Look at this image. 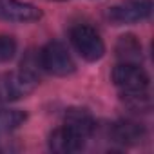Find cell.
Returning <instances> with one entry per match:
<instances>
[{"label": "cell", "mask_w": 154, "mask_h": 154, "mask_svg": "<svg viewBox=\"0 0 154 154\" xmlns=\"http://www.w3.org/2000/svg\"><path fill=\"white\" fill-rule=\"evenodd\" d=\"M40 76L20 69L15 72H8L0 78V100L2 102H15L31 94L38 85Z\"/></svg>", "instance_id": "obj_1"}, {"label": "cell", "mask_w": 154, "mask_h": 154, "mask_svg": "<svg viewBox=\"0 0 154 154\" xmlns=\"http://www.w3.org/2000/svg\"><path fill=\"white\" fill-rule=\"evenodd\" d=\"M71 44L84 60L96 62L105 54V44L91 26H76L71 29Z\"/></svg>", "instance_id": "obj_2"}, {"label": "cell", "mask_w": 154, "mask_h": 154, "mask_svg": "<svg viewBox=\"0 0 154 154\" xmlns=\"http://www.w3.org/2000/svg\"><path fill=\"white\" fill-rule=\"evenodd\" d=\"M42 69L54 76H69L76 71V63L67 51V47L60 42H49L40 51Z\"/></svg>", "instance_id": "obj_3"}, {"label": "cell", "mask_w": 154, "mask_h": 154, "mask_svg": "<svg viewBox=\"0 0 154 154\" xmlns=\"http://www.w3.org/2000/svg\"><path fill=\"white\" fill-rule=\"evenodd\" d=\"M152 13V0H125L107 9V20L112 26H125L147 20Z\"/></svg>", "instance_id": "obj_4"}, {"label": "cell", "mask_w": 154, "mask_h": 154, "mask_svg": "<svg viewBox=\"0 0 154 154\" xmlns=\"http://www.w3.org/2000/svg\"><path fill=\"white\" fill-rule=\"evenodd\" d=\"M112 82L122 91H147L150 78L140 63L122 62L112 69Z\"/></svg>", "instance_id": "obj_5"}, {"label": "cell", "mask_w": 154, "mask_h": 154, "mask_svg": "<svg viewBox=\"0 0 154 154\" xmlns=\"http://www.w3.org/2000/svg\"><path fill=\"white\" fill-rule=\"evenodd\" d=\"M40 18L42 11L33 4L20 2V0H0V20L27 24V22H36Z\"/></svg>", "instance_id": "obj_6"}, {"label": "cell", "mask_w": 154, "mask_h": 154, "mask_svg": "<svg viewBox=\"0 0 154 154\" xmlns=\"http://www.w3.org/2000/svg\"><path fill=\"white\" fill-rule=\"evenodd\" d=\"M84 145H85V138H82L80 134H76L74 131H71L65 125L53 131L49 136V149L53 152H60V154L76 152V150L84 149Z\"/></svg>", "instance_id": "obj_7"}, {"label": "cell", "mask_w": 154, "mask_h": 154, "mask_svg": "<svg viewBox=\"0 0 154 154\" xmlns=\"http://www.w3.org/2000/svg\"><path fill=\"white\" fill-rule=\"evenodd\" d=\"M112 138L116 143H122V145H127V147H132V145H140L147 132H145V127L136 123V122H131V120H122V122H116L112 125Z\"/></svg>", "instance_id": "obj_8"}, {"label": "cell", "mask_w": 154, "mask_h": 154, "mask_svg": "<svg viewBox=\"0 0 154 154\" xmlns=\"http://www.w3.org/2000/svg\"><path fill=\"white\" fill-rule=\"evenodd\" d=\"M63 120H65V122H63L65 127H69L71 131H74L76 134H80V136L85 138V140L94 132V127H96V123H94L93 116L89 114V111L80 109V107L69 109V111L65 112V118H63Z\"/></svg>", "instance_id": "obj_9"}, {"label": "cell", "mask_w": 154, "mask_h": 154, "mask_svg": "<svg viewBox=\"0 0 154 154\" xmlns=\"http://www.w3.org/2000/svg\"><path fill=\"white\" fill-rule=\"evenodd\" d=\"M116 56L125 63H140L143 60V49L134 35H123L116 42Z\"/></svg>", "instance_id": "obj_10"}, {"label": "cell", "mask_w": 154, "mask_h": 154, "mask_svg": "<svg viewBox=\"0 0 154 154\" xmlns=\"http://www.w3.org/2000/svg\"><path fill=\"white\" fill-rule=\"evenodd\" d=\"M122 100L129 109L136 112H145L150 109V98L147 91H123Z\"/></svg>", "instance_id": "obj_11"}, {"label": "cell", "mask_w": 154, "mask_h": 154, "mask_svg": "<svg viewBox=\"0 0 154 154\" xmlns=\"http://www.w3.org/2000/svg\"><path fill=\"white\" fill-rule=\"evenodd\" d=\"M26 112L18 109H4L0 111V129L2 131H15L26 122Z\"/></svg>", "instance_id": "obj_12"}, {"label": "cell", "mask_w": 154, "mask_h": 154, "mask_svg": "<svg viewBox=\"0 0 154 154\" xmlns=\"http://www.w3.org/2000/svg\"><path fill=\"white\" fill-rule=\"evenodd\" d=\"M17 53V40L9 35H0V63L9 62Z\"/></svg>", "instance_id": "obj_13"}, {"label": "cell", "mask_w": 154, "mask_h": 154, "mask_svg": "<svg viewBox=\"0 0 154 154\" xmlns=\"http://www.w3.org/2000/svg\"><path fill=\"white\" fill-rule=\"evenodd\" d=\"M54 2H63V0H54Z\"/></svg>", "instance_id": "obj_14"}]
</instances>
